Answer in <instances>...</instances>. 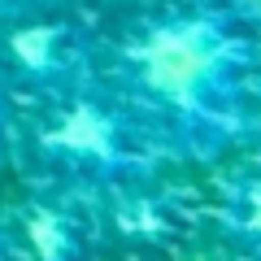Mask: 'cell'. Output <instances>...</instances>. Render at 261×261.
<instances>
[{"label":"cell","mask_w":261,"mask_h":261,"mask_svg":"<svg viewBox=\"0 0 261 261\" xmlns=\"http://www.w3.org/2000/svg\"><path fill=\"white\" fill-rule=\"evenodd\" d=\"M252 22L240 0H170L122 44V83L196 157L235 135Z\"/></svg>","instance_id":"6da1fadb"},{"label":"cell","mask_w":261,"mask_h":261,"mask_svg":"<svg viewBox=\"0 0 261 261\" xmlns=\"http://www.w3.org/2000/svg\"><path fill=\"white\" fill-rule=\"evenodd\" d=\"M44 144L70 166H87V170H100V174H118L126 166V126L100 100L65 105L53 130L44 135Z\"/></svg>","instance_id":"7a4b0ae2"},{"label":"cell","mask_w":261,"mask_h":261,"mask_svg":"<svg viewBox=\"0 0 261 261\" xmlns=\"http://www.w3.org/2000/svg\"><path fill=\"white\" fill-rule=\"evenodd\" d=\"M9 57L18 61L22 74L39 79V83H57L74 70L79 61V48L70 27L57 18H27V22H13L9 31Z\"/></svg>","instance_id":"3957f363"},{"label":"cell","mask_w":261,"mask_h":261,"mask_svg":"<svg viewBox=\"0 0 261 261\" xmlns=\"http://www.w3.org/2000/svg\"><path fill=\"white\" fill-rule=\"evenodd\" d=\"M27 244L35 261H83V244H79V231L70 226V218L44 205L27 214Z\"/></svg>","instance_id":"277c9868"},{"label":"cell","mask_w":261,"mask_h":261,"mask_svg":"<svg viewBox=\"0 0 261 261\" xmlns=\"http://www.w3.org/2000/svg\"><path fill=\"white\" fill-rule=\"evenodd\" d=\"M226 222L235 226V235H244V240H252L261 248V174H252L248 183L235 187L231 209H226Z\"/></svg>","instance_id":"5b68a950"},{"label":"cell","mask_w":261,"mask_h":261,"mask_svg":"<svg viewBox=\"0 0 261 261\" xmlns=\"http://www.w3.org/2000/svg\"><path fill=\"white\" fill-rule=\"evenodd\" d=\"M57 0H0V18L9 22H27V18H44Z\"/></svg>","instance_id":"8992f818"},{"label":"cell","mask_w":261,"mask_h":261,"mask_svg":"<svg viewBox=\"0 0 261 261\" xmlns=\"http://www.w3.org/2000/svg\"><path fill=\"white\" fill-rule=\"evenodd\" d=\"M0 152H5V100H0Z\"/></svg>","instance_id":"52a82bcc"},{"label":"cell","mask_w":261,"mask_h":261,"mask_svg":"<svg viewBox=\"0 0 261 261\" xmlns=\"http://www.w3.org/2000/svg\"><path fill=\"white\" fill-rule=\"evenodd\" d=\"M0 261H5V248H0Z\"/></svg>","instance_id":"ba28073f"}]
</instances>
